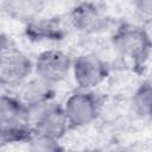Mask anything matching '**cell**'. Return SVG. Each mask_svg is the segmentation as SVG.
<instances>
[{
    "label": "cell",
    "instance_id": "6da1fadb",
    "mask_svg": "<svg viewBox=\"0 0 152 152\" xmlns=\"http://www.w3.org/2000/svg\"><path fill=\"white\" fill-rule=\"evenodd\" d=\"M0 133L4 144L27 142L33 135L31 110L17 97V95H1Z\"/></svg>",
    "mask_w": 152,
    "mask_h": 152
},
{
    "label": "cell",
    "instance_id": "7a4b0ae2",
    "mask_svg": "<svg viewBox=\"0 0 152 152\" xmlns=\"http://www.w3.org/2000/svg\"><path fill=\"white\" fill-rule=\"evenodd\" d=\"M32 71H34V62L20 51L10 37L2 33L0 44L1 86L7 88H19L27 81Z\"/></svg>",
    "mask_w": 152,
    "mask_h": 152
},
{
    "label": "cell",
    "instance_id": "3957f363",
    "mask_svg": "<svg viewBox=\"0 0 152 152\" xmlns=\"http://www.w3.org/2000/svg\"><path fill=\"white\" fill-rule=\"evenodd\" d=\"M115 51L137 65L142 64L152 51L147 37L141 26L132 24H121L118 26L110 38Z\"/></svg>",
    "mask_w": 152,
    "mask_h": 152
},
{
    "label": "cell",
    "instance_id": "277c9868",
    "mask_svg": "<svg viewBox=\"0 0 152 152\" xmlns=\"http://www.w3.org/2000/svg\"><path fill=\"white\" fill-rule=\"evenodd\" d=\"M31 124L33 134L50 137L57 140L62 139L70 128L63 106L55 101L31 109Z\"/></svg>",
    "mask_w": 152,
    "mask_h": 152
},
{
    "label": "cell",
    "instance_id": "5b68a950",
    "mask_svg": "<svg viewBox=\"0 0 152 152\" xmlns=\"http://www.w3.org/2000/svg\"><path fill=\"white\" fill-rule=\"evenodd\" d=\"M70 127H84L94 122L101 109V102L93 90L77 89L63 104Z\"/></svg>",
    "mask_w": 152,
    "mask_h": 152
},
{
    "label": "cell",
    "instance_id": "8992f818",
    "mask_svg": "<svg viewBox=\"0 0 152 152\" xmlns=\"http://www.w3.org/2000/svg\"><path fill=\"white\" fill-rule=\"evenodd\" d=\"M71 75L78 89L93 90L108 77L109 65L95 53H81L72 59Z\"/></svg>",
    "mask_w": 152,
    "mask_h": 152
},
{
    "label": "cell",
    "instance_id": "52a82bcc",
    "mask_svg": "<svg viewBox=\"0 0 152 152\" xmlns=\"http://www.w3.org/2000/svg\"><path fill=\"white\" fill-rule=\"evenodd\" d=\"M72 58L58 49L42 51L34 61V74L37 77L56 86L64 81L71 72Z\"/></svg>",
    "mask_w": 152,
    "mask_h": 152
},
{
    "label": "cell",
    "instance_id": "ba28073f",
    "mask_svg": "<svg viewBox=\"0 0 152 152\" xmlns=\"http://www.w3.org/2000/svg\"><path fill=\"white\" fill-rule=\"evenodd\" d=\"M71 26L84 34L103 32L110 25V18L96 2H78L69 12Z\"/></svg>",
    "mask_w": 152,
    "mask_h": 152
},
{
    "label": "cell",
    "instance_id": "9c48e42d",
    "mask_svg": "<svg viewBox=\"0 0 152 152\" xmlns=\"http://www.w3.org/2000/svg\"><path fill=\"white\" fill-rule=\"evenodd\" d=\"M55 94V86L36 76L34 78L27 80L18 88L17 97L31 110L53 101Z\"/></svg>",
    "mask_w": 152,
    "mask_h": 152
},
{
    "label": "cell",
    "instance_id": "30bf717a",
    "mask_svg": "<svg viewBox=\"0 0 152 152\" xmlns=\"http://www.w3.org/2000/svg\"><path fill=\"white\" fill-rule=\"evenodd\" d=\"M25 34L34 42H59L65 37V30L58 18H37L26 20Z\"/></svg>",
    "mask_w": 152,
    "mask_h": 152
},
{
    "label": "cell",
    "instance_id": "8fae6325",
    "mask_svg": "<svg viewBox=\"0 0 152 152\" xmlns=\"http://www.w3.org/2000/svg\"><path fill=\"white\" fill-rule=\"evenodd\" d=\"M132 104L137 114L152 120V83L142 82L134 91Z\"/></svg>",
    "mask_w": 152,
    "mask_h": 152
},
{
    "label": "cell",
    "instance_id": "7c38bea8",
    "mask_svg": "<svg viewBox=\"0 0 152 152\" xmlns=\"http://www.w3.org/2000/svg\"><path fill=\"white\" fill-rule=\"evenodd\" d=\"M27 150L28 152H64L59 140L39 134L31 137L27 141Z\"/></svg>",
    "mask_w": 152,
    "mask_h": 152
},
{
    "label": "cell",
    "instance_id": "4fadbf2b",
    "mask_svg": "<svg viewBox=\"0 0 152 152\" xmlns=\"http://www.w3.org/2000/svg\"><path fill=\"white\" fill-rule=\"evenodd\" d=\"M5 10L10 12H19V13H27L31 10H40L43 4L38 1H5L1 4Z\"/></svg>",
    "mask_w": 152,
    "mask_h": 152
},
{
    "label": "cell",
    "instance_id": "5bb4252c",
    "mask_svg": "<svg viewBox=\"0 0 152 152\" xmlns=\"http://www.w3.org/2000/svg\"><path fill=\"white\" fill-rule=\"evenodd\" d=\"M134 7H135L137 12L144 18V20L152 18V0L137 1V2H134Z\"/></svg>",
    "mask_w": 152,
    "mask_h": 152
},
{
    "label": "cell",
    "instance_id": "9a60e30c",
    "mask_svg": "<svg viewBox=\"0 0 152 152\" xmlns=\"http://www.w3.org/2000/svg\"><path fill=\"white\" fill-rule=\"evenodd\" d=\"M140 26L144 30V32H145V34L147 37V40H148V43L151 45V49H152V18L145 19L142 25H140Z\"/></svg>",
    "mask_w": 152,
    "mask_h": 152
},
{
    "label": "cell",
    "instance_id": "2e32d148",
    "mask_svg": "<svg viewBox=\"0 0 152 152\" xmlns=\"http://www.w3.org/2000/svg\"><path fill=\"white\" fill-rule=\"evenodd\" d=\"M84 152H102V151H97V150H93V151H84Z\"/></svg>",
    "mask_w": 152,
    "mask_h": 152
}]
</instances>
